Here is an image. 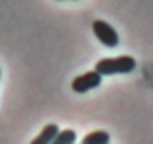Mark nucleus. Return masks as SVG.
<instances>
[{"label": "nucleus", "instance_id": "6", "mask_svg": "<svg viewBox=\"0 0 153 144\" xmlns=\"http://www.w3.org/2000/svg\"><path fill=\"white\" fill-rule=\"evenodd\" d=\"M53 144H76V133L72 129H64L57 133V138L53 140Z\"/></svg>", "mask_w": 153, "mask_h": 144}, {"label": "nucleus", "instance_id": "3", "mask_svg": "<svg viewBox=\"0 0 153 144\" xmlns=\"http://www.w3.org/2000/svg\"><path fill=\"white\" fill-rule=\"evenodd\" d=\"M101 74L96 72V70H90L85 74H79L74 81H72V92L76 94H83V92H90V90H94V87H99L101 85Z\"/></svg>", "mask_w": 153, "mask_h": 144}, {"label": "nucleus", "instance_id": "4", "mask_svg": "<svg viewBox=\"0 0 153 144\" xmlns=\"http://www.w3.org/2000/svg\"><path fill=\"white\" fill-rule=\"evenodd\" d=\"M59 131H61V129L55 125V122H51V125H46L44 129H42L39 135H37V138L33 140L31 144H53V140L57 138V133H59Z\"/></svg>", "mask_w": 153, "mask_h": 144}, {"label": "nucleus", "instance_id": "2", "mask_svg": "<svg viewBox=\"0 0 153 144\" xmlns=\"http://www.w3.org/2000/svg\"><path fill=\"white\" fill-rule=\"evenodd\" d=\"M92 31H94L96 39H99L101 44H105L107 48H116L118 46V33L107 22H103V20H94V22H92Z\"/></svg>", "mask_w": 153, "mask_h": 144}, {"label": "nucleus", "instance_id": "1", "mask_svg": "<svg viewBox=\"0 0 153 144\" xmlns=\"http://www.w3.org/2000/svg\"><path fill=\"white\" fill-rule=\"evenodd\" d=\"M94 70L101 77H109V74H127L131 70H136V59L129 55H120V57H105L99 59L94 66Z\"/></svg>", "mask_w": 153, "mask_h": 144}, {"label": "nucleus", "instance_id": "5", "mask_svg": "<svg viewBox=\"0 0 153 144\" xmlns=\"http://www.w3.org/2000/svg\"><path fill=\"white\" fill-rule=\"evenodd\" d=\"M81 144H109V133L107 131H92L81 140Z\"/></svg>", "mask_w": 153, "mask_h": 144}]
</instances>
